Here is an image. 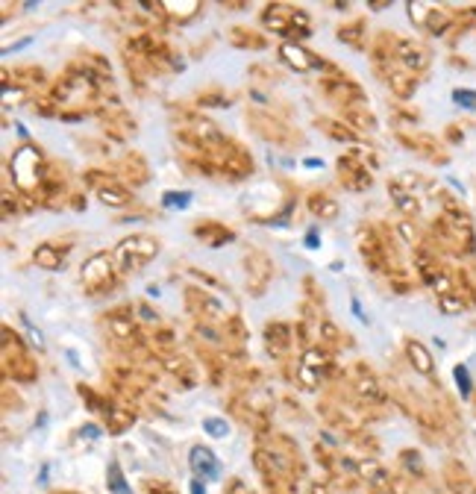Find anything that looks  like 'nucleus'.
<instances>
[{
	"mask_svg": "<svg viewBox=\"0 0 476 494\" xmlns=\"http://www.w3.org/2000/svg\"><path fill=\"white\" fill-rule=\"evenodd\" d=\"M9 168H12V180L24 194H32L41 185V150L36 145L24 141L21 147L12 150V159H9Z\"/></svg>",
	"mask_w": 476,
	"mask_h": 494,
	"instance_id": "nucleus-1",
	"label": "nucleus"
},
{
	"mask_svg": "<svg viewBox=\"0 0 476 494\" xmlns=\"http://www.w3.org/2000/svg\"><path fill=\"white\" fill-rule=\"evenodd\" d=\"M156 254H159V241L150 236H130L115 247V259L121 262V271H136L147 265L150 259H156Z\"/></svg>",
	"mask_w": 476,
	"mask_h": 494,
	"instance_id": "nucleus-2",
	"label": "nucleus"
},
{
	"mask_svg": "<svg viewBox=\"0 0 476 494\" xmlns=\"http://www.w3.org/2000/svg\"><path fill=\"white\" fill-rule=\"evenodd\" d=\"M83 285L88 294H97L106 285H112V256L106 250H97L83 262Z\"/></svg>",
	"mask_w": 476,
	"mask_h": 494,
	"instance_id": "nucleus-3",
	"label": "nucleus"
},
{
	"mask_svg": "<svg viewBox=\"0 0 476 494\" xmlns=\"http://www.w3.org/2000/svg\"><path fill=\"white\" fill-rule=\"evenodd\" d=\"M245 262H247V289H250L253 298H259V294L268 289L271 277H273V265H271V259L265 256L262 250H253Z\"/></svg>",
	"mask_w": 476,
	"mask_h": 494,
	"instance_id": "nucleus-4",
	"label": "nucleus"
},
{
	"mask_svg": "<svg viewBox=\"0 0 476 494\" xmlns=\"http://www.w3.org/2000/svg\"><path fill=\"white\" fill-rule=\"evenodd\" d=\"M188 465L197 474V480H218L220 477V462L218 456L203 444H194L188 450Z\"/></svg>",
	"mask_w": 476,
	"mask_h": 494,
	"instance_id": "nucleus-5",
	"label": "nucleus"
},
{
	"mask_svg": "<svg viewBox=\"0 0 476 494\" xmlns=\"http://www.w3.org/2000/svg\"><path fill=\"white\" fill-rule=\"evenodd\" d=\"M338 171H341V183L347 185V189L353 192H362V189H371V174L362 168V165L356 159H350V156H341L338 159Z\"/></svg>",
	"mask_w": 476,
	"mask_h": 494,
	"instance_id": "nucleus-6",
	"label": "nucleus"
},
{
	"mask_svg": "<svg viewBox=\"0 0 476 494\" xmlns=\"http://www.w3.org/2000/svg\"><path fill=\"white\" fill-rule=\"evenodd\" d=\"M280 56L289 62L294 71H300V74L312 71V68H324V62H318V56H312V53L303 50L300 45H294V41H285V45L280 48Z\"/></svg>",
	"mask_w": 476,
	"mask_h": 494,
	"instance_id": "nucleus-7",
	"label": "nucleus"
},
{
	"mask_svg": "<svg viewBox=\"0 0 476 494\" xmlns=\"http://www.w3.org/2000/svg\"><path fill=\"white\" fill-rule=\"evenodd\" d=\"M359 474L356 477H362V480H368V486H371V491H376V488H389L391 486V480H389V471H385L376 459H359Z\"/></svg>",
	"mask_w": 476,
	"mask_h": 494,
	"instance_id": "nucleus-8",
	"label": "nucleus"
},
{
	"mask_svg": "<svg viewBox=\"0 0 476 494\" xmlns=\"http://www.w3.org/2000/svg\"><path fill=\"white\" fill-rule=\"evenodd\" d=\"M406 356H408V362H412V368L417 371V374H424V377H429L435 371V362H433V353L420 344V342H415V338H408L406 342Z\"/></svg>",
	"mask_w": 476,
	"mask_h": 494,
	"instance_id": "nucleus-9",
	"label": "nucleus"
},
{
	"mask_svg": "<svg viewBox=\"0 0 476 494\" xmlns=\"http://www.w3.org/2000/svg\"><path fill=\"white\" fill-rule=\"evenodd\" d=\"M389 194H391V200H394V206H397V212H403L406 218H417L420 215V200L415 194H408L400 183H389Z\"/></svg>",
	"mask_w": 476,
	"mask_h": 494,
	"instance_id": "nucleus-10",
	"label": "nucleus"
},
{
	"mask_svg": "<svg viewBox=\"0 0 476 494\" xmlns=\"http://www.w3.org/2000/svg\"><path fill=\"white\" fill-rule=\"evenodd\" d=\"M397 59H400L408 71H424L426 68V50L415 45V41H397Z\"/></svg>",
	"mask_w": 476,
	"mask_h": 494,
	"instance_id": "nucleus-11",
	"label": "nucleus"
},
{
	"mask_svg": "<svg viewBox=\"0 0 476 494\" xmlns=\"http://www.w3.org/2000/svg\"><path fill=\"white\" fill-rule=\"evenodd\" d=\"M194 236H197V238H203L209 247H220V245H227V241L236 238V233H232V229L220 227V224H215V221L194 227Z\"/></svg>",
	"mask_w": 476,
	"mask_h": 494,
	"instance_id": "nucleus-12",
	"label": "nucleus"
},
{
	"mask_svg": "<svg viewBox=\"0 0 476 494\" xmlns=\"http://www.w3.org/2000/svg\"><path fill=\"white\" fill-rule=\"evenodd\" d=\"M97 197H101L103 206H112V209H121V206L130 203V192L124 189V185L112 183V180L103 183V185H97Z\"/></svg>",
	"mask_w": 476,
	"mask_h": 494,
	"instance_id": "nucleus-13",
	"label": "nucleus"
},
{
	"mask_svg": "<svg viewBox=\"0 0 476 494\" xmlns=\"http://www.w3.org/2000/svg\"><path fill=\"white\" fill-rule=\"evenodd\" d=\"M309 209H312V215H318L320 221H335L341 206H338V200H332L329 194H312L309 197Z\"/></svg>",
	"mask_w": 476,
	"mask_h": 494,
	"instance_id": "nucleus-14",
	"label": "nucleus"
},
{
	"mask_svg": "<svg viewBox=\"0 0 476 494\" xmlns=\"http://www.w3.org/2000/svg\"><path fill=\"white\" fill-rule=\"evenodd\" d=\"M62 259H65L62 250L53 247V245H39L36 250H32V262H36L39 268H44V271H59Z\"/></svg>",
	"mask_w": 476,
	"mask_h": 494,
	"instance_id": "nucleus-15",
	"label": "nucleus"
},
{
	"mask_svg": "<svg viewBox=\"0 0 476 494\" xmlns=\"http://www.w3.org/2000/svg\"><path fill=\"white\" fill-rule=\"evenodd\" d=\"M262 24L268 30H273L276 36H291V18H285L280 9H273V6H268L262 12Z\"/></svg>",
	"mask_w": 476,
	"mask_h": 494,
	"instance_id": "nucleus-16",
	"label": "nucleus"
},
{
	"mask_svg": "<svg viewBox=\"0 0 476 494\" xmlns=\"http://www.w3.org/2000/svg\"><path fill=\"white\" fill-rule=\"evenodd\" d=\"M356 391H359L368 403H382V400H385V391L380 389V382H376L371 374H364V371H362L359 380H356Z\"/></svg>",
	"mask_w": 476,
	"mask_h": 494,
	"instance_id": "nucleus-17",
	"label": "nucleus"
},
{
	"mask_svg": "<svg viewBox=\"0 0 476 494\" xmlns=\"http://www.w3.org/2000/svg\"><path fill=\"white\" fill-rule=\"evenodd\" d=\"M265 338H268V347L273 350V344H276V353H280V350H285V347L291 344V329L276 321V324L265 327Z\"/></svg>",
	"mask_w": 476,
	"mask_h": 494,
	"instance_id": "nucleus-18",
	"label": "nucleus"
},
{
	"mask_svg": "<svg viewBox=\"0 0 476 494\" xmlns=\"http://www.w3.org/2000/svg\"><path fill=\"white\" fill-rule=\"evenodd\" d=\"M132 424H136V415L127 412V409H109L106 412V426H109V433H112V435L127 433Z\"/></svg>",
	"mask_w": 476,
	"mask_h": 494,
	"instance_id": "nucleus-19",
	"label": "nucleus"
},
{
	"mask_svg": "<svg viewBox=\"0 0 476 494\" xmlns=\"http://www.w3.org/2000/svg\"><path fill=\"white\" fill-rule=\"evenodd\" d=\"M197 294V300H200V309H203V318H212V321H229V315L227 309L220 306L212 294H206V291H194Z\"/></svg>",
	"mask_w": 476,
	"mask_h": 494,
	"instance_id": "nucleus-20",
	"label": "nucleus"
},
{
	"mask_svg": "<svg viewBox=\"0 0 476 494\" xmlns=\"http://www.w3.org/2000/svg\"><path fill=\"white\" fill-rule=\"evenodd\" d=\"M106 486L112 494H132L130 486H127V477H124V471H121L118 462H109V471H106Z\"/></svg>",
	"mask_w": 476,
	"mask_h": 494,
	"instance_id": "nucleus-21",
	"label": "nucleus"
},
{
	"mask_svg": "<svg viewBox=\"0 0 476 494\" xmlns=\"http://www.w3.org/2000/svg\"><path fill=\"white\" fill-rule=\"evenodd\" d=\"M368 106H353V109H347V115H344V121H350L353 127H359V130H376V118L373 115H368L364 112Z\"/></svg>",
	"mask_w": 476,
	"mask_h": 494,
	"instance_id": "nucleus-22",
	"label": "nucleus"
},
{
	"mask_svg": "<svg viewBox=\"0 0 476 494\" xmlns=\"http://www.w3.org/2000/svg\"><path fill=\"white\" fill-rule=\"evenodd\" d=\"M224 168L232 174V177L238 180V177H245V174L250 171V162H247V156H245V153H241V150H236V153H229V156L224 159Z\"/></svg>",
	"mask_w": 476,
	"mask_h": 494,
	"instance_id": "nucleus-23",
	"label": "nucleus"
},
{
	"mask_svg": "<svg viewBox=\"0 0 476 494\" xmlns=\"http://www.w3.org/2000/svg\"><path fill=\"white\" fill-rule=\"evenodd\" d=\"M300 362H303L306 368H312V371H324V368L329 365V356H327V353H324V350H320V347H306V350H303V359H300Z\"/></svg>",
	"mask_w": 476,
	"mask_h": 494,
	"instance_id": "nucleus-24",
	"label": "nucleus"
},
{
	"mask_svg": "<svg viewBox=\"0 0 476 494\" xmlns=\"http://www.w3.org/2000/svg\"><path fill=\"white\" fill-rule=\"evenodd\" d=\"M192 192H165L162 194V206H168V209H188V203H192Z\"/></svg>",
	"mask_w": 476,
	"mask_h": 494,
	"instance_id": "nucleus-25",
	"label": "nucleus"
},
{
	"mask_svg": "<svg viewBox=\"0 0 476 494\" xmlns=\"http://www.w3.org/2000/svg\"><path fill=\"white\" fill-rule=\"evenodd\" d=\"M438 309L444 312V315H459V312H464V300L459 298V294H441L438 298Z\"/></svg>",
	"mask_w": 476,
	"mask_h": 494,
	"instance_id": "nucleus-26",
	"label": "nucleus"
},
{
	"mask_svg": "<svg viewBox=\"0 0 476 494\" xmlns=\"http://www.w3.org/2000/svg\"><path fill=\"white\" fill-rule=\"evenodd\" d=\"M447 27H450V15L447 12H429V21H426V30L433 32V36H444L447 32Z\"/></svg>",
	"mask_w": 476,
	"mask_h": 494,
	"instance_id": "nucleus-27",
	"label": "nucleus"
},
{
	"mask_svg": "<svg viewBox=\"0 0 476 494\" xmlns=\"http://www.w3.org/2000/svg\"><path fill=\"white\" fill-rule=\"evenodd\" d=\"M391 89H394L397 97H412L415 94V83L408 80V76H403V74H391Z\"/></svg>",
	"mask_w": 476,
	"mask_h": 494,
	"instance_id": "nucleus-28",
	"label": "nucleus"
},
{
	"mask_svg": "<svg viewBox=\"0 0 476 494\" xmlns=\"http://www.w3.org/2000/svg\"><path fill=\"white\" fill-rule=\"evenodd\" d=\"M203 430L212 438H227L229 435V424L224 418H203Z\"/></svg>",
	"mask_w": 476,
	"mask_h": 494,
	"instance_id": "nucleus-29",
	"label": "nucleus"
},
{
	"mask_svg": "<svg viewBox=\"0 0 476 494\" xmlns=\"http://www.w3.org/2000/svg\"><path fill=\"white\" fill-rule=\"evenodd\" d=\"M162 9H168L174 18H192L188 12H183V9H192V12H197V9H200V0H188V3H171V0H165Z\"/></svg>",
	"mask_w": 476,
	"mask_h": 494,
	"instance_id": "nucleus-30",
	"label": "nucleus"
},
{
	"mask_svg": "<svg viewBox=\"0 0 476 494\" xmlns=\"http://www.w3.org/2000/svg\"><path fill=\"white\" fill-rule=\"evenodd\" d=\"M453 377H456V386H459V391H462V398H468L470 389H473L468 368H464V365H456V368H453Z\"/></svg>",
	"mask_w": 476,
	"mask_h": 494,
	"instance_id": "nucleus-31",
	"label": "nucleus"
},
{
	"mask_svg": "<svg viewBox=\"0 0 476 494\" xmlns=\"http://www.w3.org/2000/svg\"><path fill=\"white\" fill-rule=\"evenodd\" d=\"M406 9H408V18H412L417 27H426V21H429V6H424V3H406Z\"/></svg>",
	"mask_w": 476,
	"mask_h": 494,
	"instance_id": "nucleus-32",
	"label": "nucleus"
},
{
	"mask_svg": "<svg viewBox=\"0 0 476 494\" xmlns=\"http://www.w3.org/2000/svg\"><path fill=\"white\" fill-rule=\"evenodd\" d=\"M297 382H303L306 389H315L318 382H320V377H318V371H312V368H306L303 362L297 365Z\"/></svg>",
	"mask_w": 476,
	"mask_h": 494,
	"instance_id": "nucleus-33",
	"label": "nucleus"
},
{
	"mask_svg": "<svg viewBox=\"0 0 476 494\" xmlns=\"http://www.w3.org/2000/svg\"><path fill=\"white\" fill-rule=\"evenodd\" d=\"M109 329L118 336V338H130L136 329H132V321H124V318H109Z\"/></svg>",
	"mask_w": 476,
	"mask_h": 494,
	"instance_id": "nucleus-34",
	"label": "nucleus"
},
{
	"mask_svg": "<svg viewBox=\"0 0 476 494\" xmlns=\"http://www.w3.org/2000/svg\"><path fill=\"white\" fill-rule=\"evenodd\" d=\"M453 101H456L462 109H476V92H470V89H456L453 92Z\"/></svg>",
	"mask_w": 476,
	"mask_h": 494,
	"instance_id": "nucleus-35",
	"label": "nucleus"
},
{
	"mask_svg": "<svg viewBox=\"0 0 476 494\" xmlns=\"http://www.w3.org/2000/svg\"><path fill=\"white\" fill-rule=\"evenodd\" d=\"M397 233L403 236L406 245H417V227H415L412 221H408V218H403V221L397 224Z\"/></svg>",
	"mask_w": 476,
	"mask_h": 494,
	"instance_id": "nucleus-36",
	"label": "nucleus"
},
{
	"mask_svg": "<svg viewBox=\"0 0 476 494\" xmlns=\"http://www.w3.org/2000/svg\"><path fill=\"white\" fill-rule=\"evenodd\" d=\"M320 124L329 127V136H332V138H344V141H353V138H356V136L350 133V130H344L341 124H335V121H320Z\"/></svg>",
	"mask_w": 476,
	"mask_h": 494,
	"instance_id": "nucleus-37",
	"label": "nucleus"
},
{
	"mask_svg": "<svg viewBox=\"0 0 476 494\" xmlns=\"http://www.w3.org/2000/svg\"><path fill=\"white\" fill-rule=\"evenodd\" d=\"M403 462L408 471H415V474H424V462H420V453L415 450H403Z\"/></svg>",
	"mask_w": 476,
	"mask_h": 494,
	"instance_id": "nucleus-38",
	"label": "nucleus"
},
{
	"mask_svg": "<svg viewBox=\"0 0 476 494\" xmlns=\"http://www.w3.org/2000/svg\"><path fill=\"white\" fill-rule=\"evenodd\" d=\"M197 103L200 106H229V97L227 94H200Z\"/></svg>",
	"mask_w": 476,
	"mask_h": 494,
	"instance_id": "nucleus-39",
	"label": "nucleus"
},
{
	"mask_svg": "<svg viewBox=\"0 0 476 494\" xmlns=\"http://www.w3.org/2000/svg\"><path fill=\"white\" fill-rule=\"evenodd\" d=\"M320 338H324V342H338V338H341L338 327L332 324V321H320Z\"/></svg>",
	"mask_w": 476,
	"mask_h": 494,
	"instance_id": "nucleus-40",
	"label": "nucleus"
},
{
	"mask_svg": "<svg viewBox=\"0 0 476 494\" xmlns=\"http://www.w3.org/2000/svg\"><path fill=\"white\" fill-rule=\"evenodd\" d=\"M80 435L88 438V442H97V438L103 435V426H97V424H83V426H80Z\"/></svg>",
	"mask_w": 476,
	"mask_h": 494,
	"instance_id": "nucleus-41",
	"label": "nucleus"
},
{
	"mask_svg": "<svg viewBox=\"0 0 476 494\" xmlns=\"http://www.w3.org/2000/svg\"><path fill=\"white\" fill-rule=\"evenodd\" d=\"M359 30H362V24H353V27H347V30L341 27V30H338V39H341V41H350V45H356V41H359L356 32H359Z\"/></svg>",
	"mask_w": 476,
	"mask_h": 494,
	"instance_id": "nucleus-42",
	"label": "nucleus"
},
{
	"mask_svg": "<svg viewBox=\"0 0 476 494\" xmlns=\"http://www.w3.org/2000/svg\"><path fill=\"white\" fill-rule=\"evenodd\" d=\"M397 183H400L403 189L412 194V189H417V183H420V180H417V174H400V180H397Z\"/></svg>",
	"mask_w": 476,
	"mask_h": 494,
	"instance_id": "nucleus-43",
	"label": "nucleus"
},
{
	"mask_svg": "<svg viewBox=\"0 0 476 494\" xmlns=\"http://www.w3.org/2000/svg\"><path fill=\"white\" fill-rule=\"evenodd\" d=\"M32 45V39L27 36V39H21V41H15V45H9V48H3V56H12V53H18V50H24V48H30Z\"/></svg>",
	"mask_w": 476,
	"mask_h": 494,
	"instance_id": "nucleus-44",
	"label": "nucleus"
},
{
	"mask_svg": "<svg viewBox=\"0 0 476 494\" xmlns=\"http://www.w3.org/2000/svg\"><path fill=\"white\" fill-rule=\"evenodd\" d=\"M24 324H27V333H30V342H32V344H36V347L41 350V347H44V338H41V333H39V329H32V327H30V321H27V318H24Z\"/></svg>",
	"mask_w": 476,
	"mask_h": 494,
	"instance_id": "nucleus-45",
	"label": "nucleus"
},
{
	"mask_svg": "<svg viewBox=\"0 0 476 494\" xmlns=\"http://www.w3.org/2000/svg\"><path fill=\"white\" fill-rule=\"evenodd\" d=\"M138 315H141V318H145V321H150V324H153V321H156V318H159L156 312H153V309H150V306H138Z\"/></svg>",
	"mask_w": 476,
	"mask_h": 494,
	"instance_id": "nucleus-46",
	"label": "nucleus"
},
{
	"mask_svg": "<svg viewBox=\"0 0 476 494\" xmlns=\"http://www.w3.org/2000/svg\"><path fill=\"white\" fill-rule=\"evenodd\" d=\"M389 6H391L389 0H371V3H368L371 12H382V9H389Z\"/></svg>",
	"mask_w": 476,
	"mask_h": 494,
	"instance_id": "nucleus-47",
	"label": "nucleus"
},
{
	"mask_svg": "<svg viewBox=\"0 0 476 494\" xmlns=\"http://www.w3.org/2000/svg\"><path fill=\"white\" fill-rule=\"evenodd\" d=\"M309 494H329L327 482H312V488H309Z\"/></svg>",
	"mask_w": 476,
	"mask_h": 494,
	"instance_id": "nucleus-48",
	"label": "nucleus"
},
{
	"mask_svg": "<svg viewBox=\"0 0 476 494\" xmlns=\"http://www.w3.org/2000/svg\"><path fill=\"white\" fill-rule=\"evenodd\" d=\"M197 336H206L209 342H218V336H215V333H212V329H209V327H197Z\"/></svg>",
	"mask_w": 476,
	"mask_h": 494,
	"instance_id": "nucleus-49",
	"label": "nucleus"
},
{
	"mask_svg": "<svg viewBox=\"0 0 476 494\" xmlns=\"http://www.w3.org/2000/svg\"><path fill=\"white\" fill-rule=\"evenodd\" d=\"M353 312H356V318H359V321H364V324H368V315L362 312V306H359V300H356V298H353Z\"/></svg>",
	"mask_w": 476,
	"mask_h": 494,
	"instance_id": "nucleus-50",
	"label": "nucleus"
},
{
	"mask_svg": "<svg viewBox=\"0 0 476 494\" xmlns=\"http://www.w3.org/2000/svg\"><path fill=\"white\" fill-rule=\"evenodd\" d=\"M306 247H318V233L315 229H309L306 233Z\"/></svg>",
	"mask_w": 476,
	"mask_h": 494,
	"instance_id": "nucleus-51",
	"label": "nucleus"
},
{
	"mask_svg": "<svg viewBox=\"0 0 476 494\" xmlns=\"http://www.w3.org/2000/svg\"><path fill=\"white\" fill-rule=\"evenodd\" d=\"M192 494H206V486H200V480L192 482Z\"/></svg>",
	"mask_w": 476,
	"mask_h": 494,
	"instance_id": "nucleus-52",
	"label": "nucleus"
},
{
	"mask_svg": "<svg viewBox=\"0 0 476 494\" xmlns=\"http://www.w3.org/2000/svg\"><path fill=\"white\" fill-rule=\"evenodd\" d=\"M15 130H18V136L27 141V127H24V124H15Z\"/></svg>",
	"mask_w": 476,
	"mask_h": 494,
	"instance_id": "nucleus-53",
	"label": "nucleus"
},
{
	"mask_svg": "<svg viewBox=\"0 0 476 494\" xmlns=\"http://www.w3.org/2000/svg\"><path fill=\"white\" fill-rule=\"evenodd\" d=\"M147 294L150 298H159V285H147Z\"/></svg>",
	"mask_w": 476,
	"mask_h": 494,
	"instance_id": "nucleus-54",
	"label": "nucleus"
}]
</instances>
